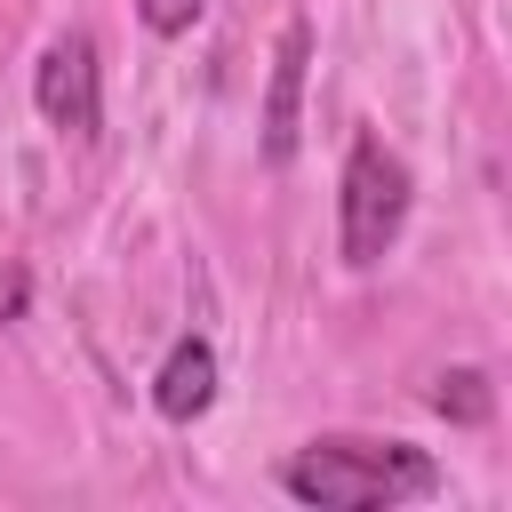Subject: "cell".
<instances>
[{"label":"cell","instance_id":"obj_1","mask_svg":"<svg viewBox=\"0 0 512 512\" xmlns=\"http://www.w3.org/2000/svg\"><path fill=\"white\" fill-rule=\"evenodd\" d=\"M280 488L320 512H376L440 488V464L408 440H312L280 464Z\"/></svg>","mask_w":512,"mask_h":512},{"label":"cell","instance_id":"obj_2","mask_svg":"<svg viewBox=\"0 0 512 512\" xmlns=\"http://www.w3.org/2000/svg\"><path fill=\"white\" fill-rule=\"evenodd\" d=\"M344 264H376L392 240H400V224H408V168H400V152H384V136L376 128H360L352 136V152H344Z\"/></svg>","mask_w":512,"mask_h":512},{"label":"cell","instance_id":"obj_3","mask_svg":"<svg viewBox=\"0 0 512 512\" xmlns=\"http://www.w3.org/2000/svg\"><path fill=\"white\" fill-rule=\"evenodd\" d=\"M32 96H40L48 128H64V136H96V120H104L96 40H88V32H56V40H48V56H40V80H32Z\"/></svg>","mask_w":512,"mask_h":512},{"label":"cell","instance_id":"obj_4","mask_svg":"<svg viewBox=\"0 0 512 512\" xmlns=\"http://www.w3.org/2000/svg\"><path fill=\"white\" fill-rule=\"evenodd\" d=\"M304 64H312V24L288 16L280 48H272V88H264V160H296V128H304Z\"/></svg>","mask_w":512,"mask_h":512},{"label":"cell","instance_id":"obj_5","mask_svg":"<svg viewBox=\"0 0 512 512\" xmlns=\"http://www.w3.org/2000/svg\"><path fill=\"white\" fill-rule=\"evenodd\" d=\"M208 400H216V352H208L200 336H184V344L160 360V376H152V408H160L168 424H192Z\"/></svg>","mask_w":512,"mask_h":512},{"label":"cell","instance_id":"obj_6","mask_svg":"<svg viewBox=\"0 0 512 512\" xmlns=\"http://www.w3.org/2000/svg\"><path fill=\"white\" fill-rule=\"evenodd\" d=\"M432 408H440L448 424H488V416H496V392H488L480 368H448V376L432 384Z\"/></svg>","mask_w":512,"mask_h":512},{"label":"cell","instance_id":"obj_7","mask_svg":"<svg viewBox=\"0 0 512 512\" xmlns=\"http://www.w3.org/2000/svg\"><path fill=\"white\" fill-rule=\"evenodd\" d=\"M200 8H208V0H136V16H144V32H160V40H176V32H192V24H200Z\"/></svg>","mask_w":512,"mask_h":512}]
</instances>
